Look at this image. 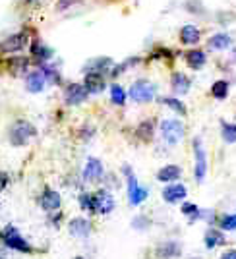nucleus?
<instances>
[{
	"instance_id": "f257e3e1",
	"label": "nucleus",
	"mask_w": 236,
	"mask_h": 259,
	"mask_svg": "<svg viewBox=\"0 0 236 259\" xmlns=\"http://www.w3.org/2000/svg\"><path fill=\"white\" fill-rule=\"evenodd\" d=\"M128 97L130 101L138 103V105H147L153 103L157 99V85L151 83L149 79H138L134 81L128 89Z\"/></svg>"
},
{
	"instance_id": "f03ea898",
	"label": "nucleus",
	"mask_w": 236,
	"mask_h": 259,
	"mask_svg": "<svg viewBox=\"0 0 236 259\" xmlns=\"http://www.w3.org/2000/svg\"><path fill=\"white\" fill-rule=\"evenodd\" d=\"M35 134H37V130H35V126H33L31 122H27V120H16L12 124L10 132H8V138H10V143L14 147H23V145L29 143V140H31Z\"/></svg>"
},
{
	"instance_id": "7ed1b4c3",
	"label": "nucleus",
	"mask_w": 236,
	"mask_h": 259,
	"mask_svg": "<svg viewBox=\"0 0 236 259\" xmlns=\"http://www.w3.org/2000/svg\"><path fill=\"white\" fill-rule=\"evenodd\" d=\"M184 134H186V128L178 118H167L161 122V138L167 145L171 147L178 145L184 140Z\"/></svg>"
},
{
	"instance_id": "20e7f679",
	"label": "nucleus",
	"mask_w": 236,
	"mask_h": 259,
	"mask_svg": "<svg viewBox=\"0 0 236 259\" xmlns=\"http://www.w3.org/2000/svg\"><path fill=\"white\" fill-rule=\"evenodd\" d=\"M122 170H124L126 180H128V201L132 205H140L141 201L149 195V190L147 188H141L140 184H138V178H136V174L132 172V168H130L128 164Z\"/></svg>"
},
{
	"instance_id": "39448f33",
	"label": "nucleus",
	"mask_w": 236,
	"mask_h": 259,
	"mask_svg": "<svg viewBox=\"0 0 236 259\" xmlns=\"http://www.w3.org/2000/svg\"><path fill=\"white\" fill-rule=\"evenodd\" d=\"M193 157H195V164H193V176L195 180L202 184L207 176V153L200 138L193 140Z\"/></svg>"
},
{
	"instance_id": "423d86ee",
	"label": "nucleus",
	"mask_w": 236,
	"mask_h": 259,
	"mask_svg": "<svg viewBox=\"0 0 236 259\" xmlns=\"http://www.w3.org/2000/svg\"><path fill=\"white\" fill-rule=\"evenodd\" d=\"M0 238L4 240V244L12 249H18V251H31V246L22 238V234L18 232L16 227H4L0 232Z\"/></svg>"
},
{
	"instance_id": "0eeeda50",
	"label": "nucleus",
	"mask_w": 236,
	"mask_h": 259,
	"mask_svg": "<svg viewBox=\"0 0 236 259\" xmlns=\"http://www.w3.org/2000/svg\"><path fill=\"white\" fill-rule=\"evenodd\" d=\"M87 91L82 83H68L64 87V103L68 107H77V105H84L87 101Z\"/></svg>"
},
{
	"instance_id": "6e6552de",
	"label": "nucleus",
	"mask_w": 236,
	"mask_h": 259,
	"mask_svg": "<svg viewBox=\"0 0 236 259\" xmlns=\"http://www.w3.org/2000/svg\"><path fill=\"white\" fill-rule=\"evenodd\" d=\"M27 45V33H16V35H10L6 37L2 43H0V54H16L20 53L23 47Z\"/></svg>"
},
{
	"instance_id": "1a4fd4ad",
	"label": "nucleus",
	"mask_w": 236,
	"mask_h": 259,
	"mask_svg": "<svg viewBox=\"0 0 236 259\" xmlns=\"http://www.w3.org/2000/svg\"><path fill=\"white\" fill-rule=\"evenodd\" d=\"M112 209H114V197L107 190H99L97 194H93V213L108 215Z\"/></svg>"
},
{
	"instance_id": "9d476101",
	"label": "nucleus",
	"mask_w": 236,
	"mask_h": 259,
	"mask_svg": "<svg viewBox=\"0 0 236 259\" xmlns=\"http://www.w3.org/2000/svg\"><path fill=\"white\" fill-rule=\"evenodd\" d=\"M49 85V81H47V77L45 74L37 68V70H33L29 72L27 76H25V89L33 93V95H37V93H43L45 89Z\"/></svg>"
},
{
	"instance_id": "9b49d317",
	"label": "nucleus",
	"mask_w": 236,
	"mask_h": 259,
	"mask_svg": "<svg viewBox=\"0 0 236 259\" xmlns=\"http://www.w3.org/2000/svg\"><path fill=\"white\" fill-rule=\"evenodd\" d=\"M171 89L176 97H184L192 89V79L184 72H172L171 76Z\"/></svg>"
},
{
	"instance_id": "f8f14e48",
	"label": "nucleus",
	"mask_w": 236,
	"mask_h": 259,
	"mask_svg": "<svg viewBox=\"0 0 236 259\" xmlns=\"http://www.w3.org/2000/svg\"><path fill=\"white\" fill-rule=\"evenodd\" d=\"M112 60L108 56H99V58H93L86 64V74H101V76H107L108 72H112Z\"/></svg>"
},
{
	"instance_id": "ddd939ff",
	"label": "nucleus",
	"mask_w": 236,
	"mask_h": 259,
	"mask_svg": "<svg viewBox=\"0 0 236 259\" xmlns=\"http://www.w3.org/2000/svg\"><path fill=\"white\" fill-rule=\"evenodd\" d=\"M82 85L86 87L87 95H99L107 87V77L101 76V74H86Z\"/></svg>"
},
{
	"instance_id": "4468645a",
	"label": "nucleus",
	"mask_w": 236,
	"mask_h": 259,
	"mask_svg": "<svg viewBox=\"0 0 236 259\" xmlns=\"http://www.w3.org/2000/svg\"><path fill=\"white\" fill-rule=\"evenodd\" d=\"M54 56V51L51 49V47H47V45H43L39 39L37 41H33L31 45V58L37 62L39 66L43 64H49V60H53Z\"/></svg>"
},
{
	"instance_id": "2eb2a0df",
	"label": "nucleus",
	"mask_w": 236,
	"mask_h": 259,
	"mask_svg": "<svg viewBox=\"0 0 236 259\" xmlns=\"http://www.w3.org/2000/svg\"><path fill=\"white\" fill-rule=\"evenodd\" d=\"M103 172H105V168H103V162L99 159H95V157L87 159L86 166H84V180L86 182H99Z\"/></svg>"
},
{
	"instance_id": "dca6fc26",
	"label": "nucleus",
	"mask_w": 236,
	"mask_h": 259,
	"mask_svg": "<svg viewBox=\"0 0 236 259\" xmlns=\"http://www.w3.org/2000/svg\"><path fill=\"white\" fill-rule=\"evenodd\" d=\"M186 195H188V190L182 184H171V186H167L163 190V199L169 201V203H178V201H182Z\"/></svg>"
},
{
	"instance_id": "f3484780",
	"label": "nucleus",
	"mask_w": 236,
	"mask_h": 259,
	"mask_svg": "<svg viewBox=\"0 0 236 259\" xmlns=\"http://www.w3.org/2000/svg\"><path fill=\"white\" fill-rule=\"evenodd\" d=\"M202 41V31L192 25V23H188V25H184L182 29H180V43L186 45V47H193V45H198Z\"/></svg>"
},
{
	"instance_id": "a211bd4d",
	"label": "nucleus",
	"mask_w": 236,
	"mask_h": 259,
	"mask_svg": "<svg viewBox=\"0 0 236 259\" xmlns=\"http://www.w3.org/2000/svg\"><path fill=\"white\" fill-rule=\"evenodd\" d=\"M180 176H182V168H180L178 164H167V166H163L161 170L157 172V180H159V182L172 184V182H176Z\"/></svg>"
},
{
	"instance_id": "6ab92c4d",
	"label": "nucleus",
	"mask_w": 236,
	"mask_h": 259,
	"mask_svg": "<svg viewBox=\"0 0 236 259\" xmlns=\"http://www.w3.org/2000/svg\"><path fill=\"white\" fill-rule=\"evenodd\" d=\"M41 207H43L45 211H49V213L56 211L60 207V194L51 190V188H47L43 195H41Z\"/></svg>"
},
{
	"instance_id": "aec40b11",
	"label": "nucleus",
	"mask_w": 236,
	"mask_h": 259,
	"mask_svg": "<svg viewBox=\"0 0 236 259\" xmlns=\"http://www.w3.org/2000/svg\"><path fill=\"white\" fill-rule=\"evenodd\" d=\"M230 47H232V37H230L228 33H215L213 37L209 39V49H211V51H217V53L226 51V49H230Z\"/></svg>"
},
{
	"instance_id": "412c9836",
	"label": "nucleus",
	"mask_w": 236,
	"mask_h": 259,
	"mask_svg": "<svg viewBox=\"0 0 236 259\" xmlns=\"http://www.w3.org/2000/svg\"><path fill=\"white\" fill-rule=\"evenodd\" d=\"M207 62V54L204 51H200V49H192V51H188L186 53V64L190 66L192 70H202Z\"/></svg>"
},
{
	"instance_id": "4be33fe9",
	"label": "nucleus",
	"mask_w": 236,
	"mask_h": 259,
	"mask_svg": "<svg viewBox=\"0 0 236 259\" xmlns=\"http://www.w3.org/2000/svg\"><path fill=\"white\" fill-rule=\"evenodd\" d=\"M89 221L86 219H82V217H75L72 219V223H70V232H72V236H77V238H87L89 236Z\"/></svg>"
},
{
	"instance_id": "5701e85b",
	"label": "nucleus",
	"mask_w": 236,
	"mask_h": 259,
	"mask_svg": "<svg viewBox=\"0 0 236 259\" xmlns=\"http://www.w3.org/2000/svg\"><path fill=\"white\" fill-rule=\"evenodd\" d=\"M161 105H165V107H169L171 110H174L176 114H180V116H186L188 114V108H186V105H184L180 99L176 97H159L157 99Z\"/></svg>"
},
{
	"instance_id": "b1692460",
	"label": "nucleus",
	"mask_w": 236,
	"mask_h": 259,
	"mask_svg": "<svg viewBox=\"0 0 236 259\" xmlns=\"http://www.w3.org/2000/svg\"><path fill=\"white\" fill-rule=\"evenodd\" d=\"M180 244L178 242H165L161 248L157 249V253H159V257H167V259H172V257H178L180 255Z\"/></svg>"
},
{
	"instance_id": "393cba45",
	"label": "nucleus",
	"mask_w": 236,
	"mask_h": 259,
	"mask_svg": "<svg viewBox=\"0 0 236 259\" xmlns=\"http://www.w3.org/2000/svg\"><path fill=\"white\" fill-rule=\"evenodd\" d=\"M228 91H230V83L226 79H217L213 85H211V95L217 101H225L228 97Z\"/></svg>"
},
{
	"instance_id": "a878e982",
	"label": "nucleus",
	"mask_w": 236,
	"mask_h": 259,
	"mask_svg": "<svg viewBox=\"0 0 236 259\" xmlns=\"http://www.w3.org/2000/svg\"><path fill=\"white\" fill-rule=\"evenodd\" d=\"M8 68L16 74H22V72H27L29 68V58L27 56H22V54H16L8 60Z\"/></svg>"
},
{
	"instance_id": "bb28decb",
	"label": "nucleus",
	"mask_w": 236,
	"mask_h": 259,
	"mask_svg": "<svg viewBox=\"0 0 236 259\" xmlns=\"http://www.w3.org/2000/svg\"><path fill=\"white\" fill-rule=\"evenodd\" d=\"M126 99H128V93H126V89L120 85V83H112L110 85V103L112 105L122 107L126 103Z\"/></svg>"
},
{
	"instance_id": "cd10ccee",
	"label": "nucleus",
	"mask_w": 236,
	"mask_h": 259,
	"mask_svg": "<svg viewBox=\"0 0 236 259\" xmlns=\"http://www.w3.org/2000/svg\"><path fill=\"white\" fill-rule=\"evenodd\" d=\"M39 70L45 74L47 77V81H49V85H56V83H60V72H58V68L56 66H51V64H43L39 66Z\"/></svg>"
},
{
	"instance_id": "c85d7f7f",
	"label": "nucleus",
	"mask_w": 236,
	"mask_h": 259,
	"mask_svg": "<svg viewBox=\"0 0 236 259\" xmlns=\"http://www.w3.org/2000/svg\"><path fill=\"white\" fill-rule=\"evenodd\" d=\"M221 136L226 143H236V124L232 122H221Z\"/></svg>"
},
{
	"instance_id": "c756f323",
	"label": "nucleus",
	"mask_w": 236,
	"mask_h": 259,
	"mask_svg": "<svg viewBox=\"0 0 236 259\" xmlns=\"http://www.w3.org/2000/svg\"><path fill=\"white\" fill-rule=\"evenodd\" d=\"M136 136L141 141H149L153 138V122L151 120H143L140 126H138V130H136Z\"/></svg>"
},
{
	"instance_id": "7c9ffc66",
	"label": "nucleus",
	"mask_w": 236,
	"mask_h": 259,
	"mask_svg": "<svg viewBox=\"0 0 236 259\" xmlns=\"http://www.w3.org/2000/svg\"><path fill=\"white\" fill-rule=\"evenodd\" d=\"M223 242H225V238H223V234L219 230H215V228L207 230V234H205V246L209 249L215 248V246H221Z\"/></svg>"
},
{
	"instance_id": "2f4dec72",
	"label": "nucleus",
	"mask_w": 236,
	"mask_h": 259,
	"mask_svg": "<svg viewBox=\"0 0 236 259\" xmlns=\"http://www.w3.org/2000/svg\"><path fill=\"white\" fill-rule=\"evenodd\" d=\"M182 213L186 217H190L192 221H195V219H200V217H202V211H200V207L193 205V203H184V205H182Z\"/></svg>"
},
{
	"instance_id": "473e14b6",
	"label": "nucleus",
	"mask_w": 236,
	"mask_h": 259,
	"mask_svg": "<svg viewBox=\"0 0 236 259\" xmlns=\"http://www.w3.org/2000/svg\"><path fill=\"white\" fill-rule=\"evenodd\" d=\"M221 228L223 230H236V215H225L221 219Z\"/></svg>"
},
{
	"instance_id": "72a5a7b5",
	"label": "nucleus",
	"mask_w": 236,
	"mask_h": 259,
	"mask_svg": "<svg viewBox=\"0 0 236 259\" xmlns=\"http://www.w3.org/2000/svg\"><path fill=\"white\" fill-rule=\"evenodd\" d=\"M80 205H82L84 211H93V195L82 194L80 195Z\"/></svg>"
},
{
	"instance_id": "f704fd0d",
	"label": "nucleus",
	"mask_w": 236,
	"mask_h": 259,
	"mask_svg": "<svg viewBox=\"0 0 236 259\" xmlns=\"http://www.w3.org/2000/svg\"><path fill=\"white\" fill-rule=\"evenodd\" d=\"M77 0H58V10H66V8H70L68 4H75Z\"/></svg>"
},
{
	"instance_id": "c9c22d12",
	"label": "nucleus",
	"mask_w": 236,
	"mask_h": 259,
	"mask_svg": "<svg viewBox=\"0 0 236 259\" xmlns=\"http://www.w3.org/2000/svg\"><path fill=\"white\" fill-rule=\"evenodd\" d=\"M6 186H8V174L0 170V192H2V190H4Z\"/></svg>"
},
{
	"instance_id": "e433bc0d",
	"label": "nucleus",
	"mask_w": 236,
	"mask_h": 259,
	"mask_svg": "<svg viewBox=\"0 0 236 259\" xmlns=\"http://www.w3.org/2000/svg\"><path fill=\"white\" fill-rule=\"evenodd\" d=\"M221 259H236V249H228L226 253H223Z\"/></svg>"
},
{
	"instance_id": "4c0bfd02",
	"label": "nucleus",
	"mask_w": 236,
	"mask_h": 259,
	"mask_svg": "<svg viewBox=\"0 0 236 259\" xmlns=\"http://www.w3.org/2000/svg\"><path fill=\"white\" fill-rule=\"evenodd\" d=\"M25 2H29V4H31V2H37V0H25Z\"/></svg>"
},
{
	"instance_id": "58836bf2",
	"label": "nucleus",
	"mask_w": 236,
	"mask_h": 259,
	"mask_svg": "<svg viewBox=\"0 0 236 259\" xmlns=\"http://www.w3.org/2000/svg\"><path fill=\"white\" fill-rule=\"evenodd\" d=\"M75 259H84V257H75Z\"/></svg>"
},
{
	"instance_id": "ea45409f",
	"label": "nucleus",
	"mask_w": 236,
	"mask_h": 259,
	"mask_svg": "<svg viewBox=\"0 0 236 259\" xmlns=\"http://www.w3.org/2000/svg\"><path fill=\"white\" fill-rule=\"evenodd\" d=\"M0 259H4V257H0Z\"/></svg>"
}]
</instances>
